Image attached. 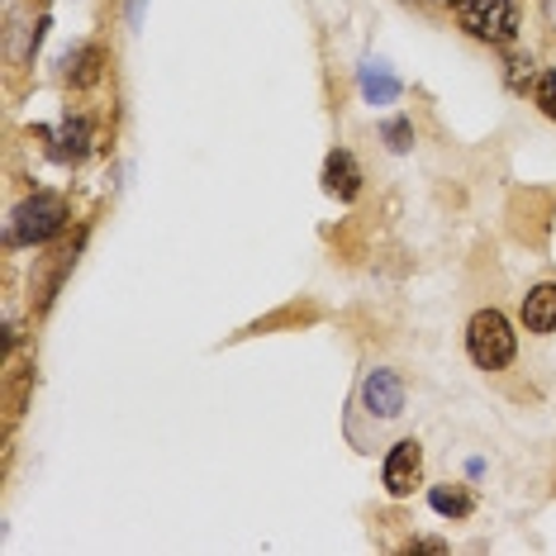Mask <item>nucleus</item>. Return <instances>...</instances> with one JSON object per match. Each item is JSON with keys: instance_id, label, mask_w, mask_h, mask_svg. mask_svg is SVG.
I'll use <instances>...</instances> for the list:
<instances>
[{"instance_id": "6", "label": "nucleus", "mask_w": 556, "mask_h": 556, "mask_svg": "<svg viewBox=\"0 0 556 556\" xmlns=\"http://www.w3.org/2000/svg\"><path fill=\"white\" fill-rule=\"evenodd\" d=\"M319 181H324V195H333L338 205H352V200L362 195V186H366V172H362V162H357L352 148H333V153L324 157Z\"/></svg>"}, {"instance_id": "9", "label": "nucleus", "mask_w": 556, "mask_h": 556, "mask_svg": "<svg viewBox=\"0 0 556 556\" xmlns=\"http://www.w3.org/2000/svg\"><path fill=\"white\" fill-rule=\"evenodd\" d=\"M62 67H67V86L91 91V86L105 77V48L100 43H77L67 58H62Z\"/></svg>"}, {"instance_id": "3", "label": "nucleus", "mask_w": 556, "mask_h": 556, "mask_svg": "<svg viewBox=\"0 0 556 556\" xmlns=\"http://www.w3.org/2000/svg\"><path fill=\"white\" fill-rule=\"evenodd\" d=\"M466 357L480 371H504L518 357V333L504 309H476L466 319Z\"/></svg>"}, {"instance_id": "1", "label": "nucleus", "mask_w": 556, "mask_h": 556, "mask_svg": "<svg viewBox=\"0 0 556 556\" xmlns=\"http://www.w3.org/2000/svg\"><path fill=\"white\" fill-rule=\"evenodd\" d=\"M72 210H67V195L62 191H29L10 210V243L15 248H43L67 229Z\"/></svg>"}, {"instance_id": "2", "label": "nucleus", "mask_w": 556, "mask_h": 556, "mask_svg": "<svg viewBox=\"0 0 556 556\" xmlns=\"http://www.w3.org/2000/svg\"><path fill=\"white\" fill-rule=\"evenodd\" d=\"M447 10L476 43H490V48L518 43V29H523L518 0H447Z\"/></svg>"}, {"instance_id": "4", "label": "nucleus", "mask_w": 556, "mask_h": 556, "mask_svg": "<svg viewBox=\"0 0 556 556\" xmlns=\"http://www.w3.org/2000/svg\"><path fill=\"white\" fill-rule=\"evenodd\" d=\"M381 485L390 500H409L424 485V442L419 438H400L390 442L386 462H381Z\"/></svg>"}, {"instance_id": "7", "label": "nucleus", "mask_w": 556, "mask_h": 556, "mask_svg": "<svg viewBox=\"0 0 556 556\" xmlns=\"http://www.w3.org/2000/svg\"><path fill=\"white\" fill-rule=\"evenodd\" d=\"M48 138H53V148H48V153H53L62 167H77V162H86V153L96 148V124L86 115H67Z\"/></svg>"}, {"instance_id": "11", "label": "nucleus", "mask_w": 556, "mask_h": 556, "mask_svg": "<svg viewBox=\"0 0 556 556\" xmlns=\"http://www.w3.org/2000/svg\"><path fill=\"white\" fill-rule=\"evenodd\" d=\"M528 91H533V105L542 110V115L556 119V67H542Z\"/></svg>"}, {"instance_id": "13", "label": "nucleus", "mask_w": 556, "mask_h": 556, "mask_svg": "<svg viewBox=\"0 0 556 556\" xmlns=\"http://www.w3.org/2000/svg\"><path fill=\"white\" fill-rule=\"evenodd\" d=\"M538 15H542V29L556 39V0H538Z\"/></svg>"}, {"instance_id": "10", "label": "nucleus", "mask_w": 556, "mask_h": 556, "mask_svg": "<svg viewBox=\"0 0 556 556\" xmlns=\"http://www.w3.org/2000/svg\"><path fill=\"white\" fill-rule=\"evenodd\" d=\"M428 509L438 518H452V523H462V518L476 514V490L471 485H457V480H447V485H433L428 490Z\"/></svg>"}, {"instance_id": "8", "label": "nucleus", "mask_w": 556, "mask_h": 556, "mask_svg": "<svg viewBox=\"0 0 556 556\" xmlns=\"http://www.w3.org/2000/svg\"><path fill=\"white\" fill-rule=\"evenodd\" d=\"M518 319H523V328H528L533 338L556 333V281H538V286H528L523 305H518Z\"/></svg>"}, {"instance_id": "5", "label": "nucleus", "mask_w": 556, "mask_h": 556, "mask_svg": "<svg viewBox=\"0 0 556 556\" xmlns=\"http://www.w3.org/2000/svg\"><path fill=\"white\" fill-rule=\"evenodd\" d=\"M357 400H362V409L371 414V419L390 424V419H400V414H404V400H409V390H404V381L390 371V366H376V371H366Z\"/></svg>"}, {"instance_id": "12", "label": "nucleus", "mask_w": 556, "mask_h": 556, "mask_svg": "<svg viewBox=\"0 0 556 556\" xmlns=\"http://www.w3.org/2000/svg\"><path fill=\"white\" fill-rule=\"evenodd\" d=\"M386 138H390V148H395V153H404V148L414 143V129L404 119H395V124H386Z\"/></svg>"}]
</instances>
